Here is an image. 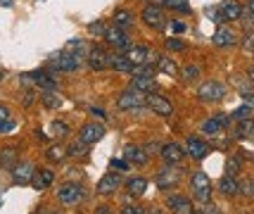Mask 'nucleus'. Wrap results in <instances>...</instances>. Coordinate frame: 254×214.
<instances>
[{"instance_id":"f257e3e1","label":"nucleus","mask_w":254,"mask_h":214,"mask_svg":"<svg viewBox=\"0 0 254 214\" xmlns=\"http://www.w3.org/2000/svg\"><path fill=\"white\" fill-rule=\"evenodd\" d=\"M190 188H192V195H195L200 202H209V200H212V181L207 178V174H204V172H195V174H192Z\"/></svg>"},{"instance_id":"f03ea898","label":"nucleus","mask_w":254,"mask_h":214,"mask_svg":"<svg viewBox=\"0 0 254 214\" xmlns=\"http://www.w3.org/2000/svg\"><path fill=\"white\" fill-rule=\"evenodd\" d=\"M197 95H200V100H204V103H219V100L226 98V86H221L219 81H207V83L200 86Z\"/></svg>"},{"instance_id":"7ed1b4c3","label":"nucleus","mask_w":254,"mask_h":214,"mask_svg":"<svg viewBox=\"0 0 254 214\" xmlns=\"http://www.w3.org/2000/svg\"><path fill=\"white\" fill-rule=\"evenodd\" d=\"M81 67V57L71 53H60L50 60V69L53 71H76Z\"/></svg>"},{"instance_id":"20e7f679","label":"nucleus","mask_w":254,"mask_h":214,"mask_svg":"<svg viewBox=\"0 0 254 214\" xmlns=\"http://www.w3.org/2000/svg\"><path fill=\"white\" fill-rule=\"evenodd\" d=\"M145 105L150 107L155 114H159V117H171V112H174V105H171L164 95H157L155 91L145 95Z\"/></svg>"},{"instance_id":"39448f33","label":"nucleus","mask_w":254,"mask_h":214,"mask_svg":"<svg viewBox=\"0 0 254 214\" xmlns=\"http://www.w3.org/2000/svg\"><path fill=\"white\" fill-rule=\"evenodd\" d=\"M145 95L147 93H140V91H135V88H128V91H124V93L117 98V107H119V109H138V107L145 103Z\"/></svg>"},{"instance_id":"423d86ee","label":"nucleus","mask_w":254,"mask_h":214,"mask_svg":"<svg viewBox=\"0 0 254 214\" xmlns=\"http://www.w3.org/2000/svg\"><path fill=\"white\" fill-rule=\"evenodd\" d=\"M57 198H60L62 205H79L83 200V188L79 183H64L57 190Z\"/></svg>"},{"instance_id":"0eeeda50","label":"nucleus","mask_w":254,"mask_h":214,"mask_svg":"<svg viewBox=\"0 0 254 214\" xmlns=\"http://www.w3.org/2000/svg\"><path fill=\"white\" fill-rule=\"evenodd\" d=\"M105 136V129L100 126V124H83L81 126V131H79V141L81 143H86V145H93V143H97L100 138Z\"/></svg>"},{"instance_id":"6e6552de","label":"nucleus","mask_w":254,"mask_h":214,"mask_svg":"<svg viewBox=\"0 0 254 214\" xmlns=\"http://www.w3.org/2000/svg\"><path fill=\"white\" fill-rule=\"evenodd\" d=\"M10 172H12V181L17 183V186H27V183H31V176H33L36 169H33L31 162H22V164L17 162Z\"/></svg>"},{"instance_id":"1a4fd4ad","label":"nucleus","mask_w":254,"mask_h":214,"mask_svg":"<svg viewBox=\"0 0 254 214\" xmlns=\"http://www.w3.org/2000/svg\"><path fill=\"white\" fill-rule=\"evenodd\" d=\"M143 22H145L147 27L152 29H164V24H166V17H164V12H161V7H157V5H147L145 10H143Z\"/></svg>"},{"instance_id":"9d476101","label":"nucleus","mask_w":254,"mask_h":214,"mask_svg":"<svg viewBox=\"0 0 254 214\" xmlns=\"http://www.w3.org/2000/svg\"><path fill=\"white\" fill-rule=\"evenodd\" d=\"M105 40H107L112 48H131V38H128V34L124 31V29H117V27H112L105 31Z\"/></svg>"},{"instance_id":"9b49d317","label":"nucleus","mask_w":254,"mask_h":214,"mask_svg":"<svg viewBox=\"0 0 254 214\" xmlns=\"http://www.w3.org/2000/svg\"><path fill=\"white\" fill-rule=\"evenodd\" d=\"M159 155L164 157L166 164H171V167H174V164H178V162L186 157V150L178 145V143H164L161 150H159Z\"/></svg>"},{"instance_id":"f8f14e48","label":"nucleus","mask_w":254,"mask_h":214,"mask_svg":"<svg viewBox=\"0 0 254 214\" xmlns=\"http://www.w3.org/2000/svg\"><path fill=\"white\" fill-rule=\"evenodd\" d=\"M186 155H190L192 160H204L207 155H209V145L204 143V141H200V138H188L186 143Z\"/></svg>"},{"instance_id":"ddd939ff","label":"nucleus","mask_w":254,"mask_h":214,"mask_svg":"<svg viewBox=\"0 0 254 214\" xmlns=\"http://www.w3.org/2000/svg\"><path fill=\"white\" fill-rule=\"evenodd\" d=\"M55 181V172L53 169H36L33 176H31V186L33 190H45V188H50Z\"/></svg>"},{"instance_id":"4468645a","label":"nucleus","mask_w":254,"mask_h":214,"mask_svg":"<svg viewBox=\"0 0 254 214\" xmlns=\"http://www.w3.org/2000/svg\"><path fill=\"white\" fill-rule=\"evenodd\" d=\"M29 79H31V83H33V86H38L40 91H55V88H57V81H55V76L45 74V71H31V74H29Z\"/></svg>"},{"instance_id":"2eb2a0df","label":"nucleus","mask_w":254,"mask_h":214,"mask_svg":"<svg viewBox=\"0 0 254 214\" xmlns=\"http://www.w3.org/2000/svg\"><path fill=\"white\" fill-rule=\"evenodd\" d=\"M166 205L174 214H190L192 212V202L183 198V195H169L166 198Z\"/></svg>"},{"instance_id":"dca6fc26","label":"nucleus","mask_w":254,"mask_h":214,"mask_svg":"<svg viewBox=\"0 0 254 214\" xmlns=\"http://www.w3.org/2000/svg\"><path fill=\"white\" fill-rule=\"evenodd\" d=\"M212 40H214V45H219V48H228V45H235V43H238V36L228 27H219L216 34L212 36Z\"/></svg>"},{"instance_id":"f3484780","label":"nucleus","mask_w":254,"mask_h":214,"mask_svg":"<svg viewBox=\"0 0 254 214\" xmlns=\"http://www.w3.org/2000/svg\"><path fill=\"white\" fill-rule=\"evenodd\" d=\"M107 57L109 55L102 50V48H91L88 50V65H91V69H95V71H102V69L107 67Z\"/></svg>"},{"instance_id":"a211bd4d","label":"nucleus","mask_w":254,"mask_h":214,"mask_svg":"<svg viewBox=\"0 0 254 214\" xmlns=\"http://www.w3.org/2000/svg\"><path fill=\"white\" fill-rule=\"evenodd\" d=\"M119 186H121L119 174H105L102 178H100V183H97V193H102V195H112Z\"/></svg>"},{"instance_id":"6ab92c4d","label":"nucleus","mask_w":254,"mask_h":214,"mask_svg":"<svg viewBox=\"0 0 254 214\" xmlns=\"http://www.w3.org/2000/svg\"><path fill=\"white\" fill-rule=\"evenodd\" d=\"M126 57L131 60V65H143V62H150L152 53H150V48H145V45H131Z\"/></svg>"},{"instance_id":"aec40b11","label":"nucleus","mask_w":254,"mask_h":214,"mask_svg":"<svg viewBox=\"0 0 254 214\" xmlns=\"http://www.w3.org/2000/svg\"><path fill=\"white\" fill-rule=\"evenodd\" d=\"M124 157H126V162L128 164H138V167H143L147 162V155L143 147L138 145H126V150H124Z\"/></svg>"},{"instance_id":"412c9836","label":"nucleus","mask_w":254,"mask_h":214,"mask_svg":"<svg viewBox=\"0 0 254 214\" xmlns=\"http://www.w3.org/2000/svg\"><path fill=\"white\" fill-rule=\"evenodd\" d=\"M107 67L117 69V71H124V74H131L133 71V65L126 55H109L107 57Z\"/></svg>"},{"instance_id":"4be33fe9","label":"nucleus","mask_w":254,"mask_h":214,"mask_svg":"<svg viewBox=\"0 0 254 214\" xmlns=\"http://www.w3.org/2000/svg\"><path fill=\"white\" fill-rule=\"evenodd\" d=\"M178 178H181V174L178 172H174V169H164V172H159V176H157V188H161V190H166V188H171L178 183Z\"/></svg>"},{"instance_id":"5701e85b","label":"nucleus","mask_w":254,"mask_h":214,"mask_svg":"<svg viewBox=\"0 0 254 214\" xmlns=\"http://www.w3.org/2000/svg\"><path fill=\"white\" fill-rule=\"evenodd\" d=\"M219 12L223 14V19H230V22H238L240 19V14H242V7L235 2V0H228V2H223L221 7H219Z\"/></svg>"},{"instance_id":"b1692460","label":"nucleus","mask_w":254,"mask_h":214,"mask_svg":"<svg viewBox=\"0 0 254 214\" xmlns=\"http://www.w3.org/2000/svg\"><path fill=\"white\" fill-rule=\"evenodd\" d=\"M17 162H19L17 147H2V150H0V167H2V169H12Z\"/></svg>"},{"instance_id":"393cba45","label":"nucleus","mask_w":254,"mask_h":214,"mask_svg":"<svg viewBox=\"0 0 254 214\" xmlns=\"http://www.w3.org/2000/svg\"><path fill=\"white\" fill-rule=\"evenodd\" d=\"M216 188H219L223 195H238V193H240V183H238V181H235L230 174L223 176V178L219 181V186H216Z\"/></svg>"},{"instance_id":"a878e982","label":"nucleus","mask_w":254,"mask_h":214,"mask_svg":"<svg viewBox=\"0 0 254 214\" xmlns=\"http://www.w3.org/2000/svg\"><path fill=\"white\" fill-rule=\"evenodd\" d=\"M40 103L48 109H60L62 107V95L57 91H40Z\"/></svg>"},{"instance_id":"bb28decb","label":"nucleus","mask_w":254,"mask_h":214,"mask_svg":"<svg viewBox=\"0 0 254 214\" xmlns=\"http://www.w3.org/2000/svg\"><path fill=\"white\" fill-rule=\"evenodd\" d=\"M147 190V181L143 178V176H135V178H131L128 183H126V193L131 195V198H138V195H143Z\"/></svg>"},{"instance_id":"cd10ccee","label":"nucleus","mask_w":254,"mask_h":214,"mask_svg":"<svg viewBox=\"0 0 254 214\" xmlns=\"http://www.w3.org/2000/svg\"><path fill=\"white\" fill-rule=\"evenodd\" d=\"M157 69L169 74V76H176L178 74V65L174 62V57H166V55H157Z\"/></svg>"},{"instance_id":"c85d7f7f","label":"nucleus","mask_w":254,"mask_h":214,"mask_svg":"<svg viewBox=\"0 0 254 214\" xmlns=\"http://www.w3.org/2000/svg\"><path fill=\"white\" fill-rule=\"evenodd\" d=\"M131 88L140 91V93H152V91H155V79H152V76H133Z\"/></svg>"},{"instance_id":"c756f323","label":"nucleus","mask_w":254,"mask_h":214,"mask_svg":"<svg viewBox=\"0 0 254 214\" xmlns=\"http://www.w3.org/2000/svg\"><path fill=\"white\" fill-rule=\"evenodd\" d=\"M133 14L128 12V10H117V12H114V27L117 29H124V31H126V29H131L133 27Z\"/></svg>"},{"instance_id":"7c9ffc66","label":"nucleus","mask_w":254,"mask_h":214,"mask_svg":"<svg viewBox=\"0 0 254 214\" xmlns=\"http://www.w3.org/2000/svg\"><path fill=\"white\" fill-rule=\"evenodd\" d=\"M221 131H223V126H221V121L216 119H207L204 124H202V134L207 136H221Z\"/></svg>"},{"instance_id":"2f4dec72","label":"nucleus","mask_w":254,"mask_h":214,"mask_svg":"<svg viewBox=\"0 0 254 214\" xmlns=\"http://www.w3.org/2000/svg\"><path fill=\"white\" fill-rule=\"evenodd\" d=\"M238 138H254V121L242 119L238 124Z\"/></svg>"},{"instance_id":"473e14b6","label":"nucleus","mask_w":254,"mask_h":214,"mask_svg":"<svg viewBox=\"0 0 254 214\" xmlns=\"http://www.w3.org/2000/svg\"><path fill=\"white\" fill-rule=\"evenodd\" d=\"M155 65H150V62H143V65H133V71L131 74H135V76H152L155 79Z\"/></svg>"},{"instance_id":"72a5a7b5","label":"nucleus","mask_w":254,"mask_h":214,"mask_svg":"<svg viewBox=\"0 0 254 214\" xmlns=\"http://www.w3.org/2000/svg\"><path fill=\"white\" fill-rule=\"evenodd\" d=\"M164 7H171V10H178V12H190V5L186 0H161Z\"/></svg>"},{"instance_id":"f704fd0d","label":"nucleus","mask_w":254,"mask_h":214,"mask_svg":"<svg viewBox=\"0 0 254 214\" xmlns=\"http://www.w3.org/2000/svg\"><path fill=\"white\" fill-rule=\"evenodd\" d=\"M64 157H67V150H64L62 145H53L50 150H48V160L50 162H62Z\"/></svg>"},{"instance_id":"c9c22d12","label":"nucleus","mask_w":254,"mask_h":214,"mask_svg":"<svg viewBox=\"0 0 254 214\" xmlns=\"http://www.w3.org/2000/svg\"><path fill=\"white\" fill-rule=\"evenodd\" d=\"M200 74H202V69L197 67V65H188V67L183 69V79L186 81H195Z\"/></svg>"},{"instance_id":"e433bc0d","label":"nucleus","mask_w":254,"mask_h":214,"mask_svg":"<svg viewBox=\"0 0 254 214\" xmlns=\"http://www.w3.org/2000/svg\"><path fill=\"white\" fill-rule=\"evenodd\" d=\"M240 22L242 27H245V31H250V29H254V14L250 12V10H242V14H240Z\"/></svg>"},{"instance_id":"4c0bfd02","label":"nucleus","mask_w":254,"mask_h":214,"mask_svg":"<svg viewBox=\"0 0 254 214\" xmlns=\"http://www.w3.org/2000/svg\"><path fill=\"white\" fill-rule=\"evenodd\" d=\"M67 50H74L76 57H83V53H86V43H83V40H69Z\"/></svg>"},{"instance_id":"58836bf2","label":"nucleus","mask_w":254,"mask_h":214,"mask_svg":"<svg viewBox=\"0 0 254 214\" xmlns=\"http://www.w3.org/2000/svg\"><path fill=\"white\" fill-rule=\"evenodd\" d=\"M86 152H88V150H86V143H81V141L79 143H74V145L67 150V155H71V157H83Z\"/></svg>"},{"instance_id":"ea45409f","label":"nucleus","mask_w":254,"mask_h":214,"mask_svg":"<svg viewBox=\"0 0 254 214\" xmlns=\"http://www.w3.org/2000/svg\"><path fill=\"white\" fill-rule=\"evenodd\" d=\"M250 114H252V107H247V105H242V107H238L235 112H233V117L238 121H242V119H250Z\"/></svg>"},{"instance_id":"a19ab883","label":"nucleus","mask_w":254,"mask_h":214,"mask_svg":"<svg viewBox=\"0 0 254 214\" xmlns=\"http://www.w3.org/2000/svg\"><path fill=\"white\" fill-rule=\"evenodd\" d=\"M105 31H107V29H105V24H102V22H91V24H88V34H97V36H105Z\"/></svg>"},{"instance_id":"79ce46f5","label":"nucleus","mask_w":254,"mask_h":214,"mask_svg":"<svg viewBox=\"0 0 254 214\" xmlns=\"http://www.w3.org/2000/svg\"><path fill=\"white\" fill-rule=\"evenodd\" d=\"M53 131H55V136H67L69 134V126L64 124V121H53Z\"/></svg>"},{"instance_id":"37998d69","label":"nucleus","mask_w":254,"mask_h":214,"mask_svg":"<svg viewBox=\"0 0 254 214\" xmlns=\"http://www.w3.org/2000/svg\"><path fill=\"white\" fill-rule=\"evenodd\" d=\"M242 48H245V50H254V31H245V38H242Z\"/></svg>"},{"instance_id":"c03bdc74","label":"nucleus","mask_w":254,"mask_h":214,"mask_svg":"<svg viewBox=\"0 0 254 214\" xmlns=\"http://www.w3.org/2000/svg\"><path fill=\"white\" fill-rule=\"evenodd\" d=\"M226 169H228V174L230 176H235L238 174V169H240V160H238V157H230L228 164H226Z\"/></svg>"},{"instance_id":"a18cd8bd","label":"nucleus","mask_w":254,"mask_h":214,"mask_svg":"<svg viewBox=\"0 0 254 214\" xmlns=\"http://www.w3.org/2000/svg\"><path fill=\"white\" fill-rule=\"evenodd\" d=\"M14 126H17V124H14L12 119H2L0 121V134H10V131H14Z\"/></svg>"},{"instance_id":"49530a36","label":"nucleus","mask_w":254,"mask_h":214,"mask_svg":"<svg viewBox=\"0 0 254 214\" xmlns=\"http://www.w3.org/2000/svg\"><path fill=\"white\" fill-rule=\"evenodd\" d=\"M186 45H183V40H178V38H169L166 40V50H183Z\"/></svg>"},{"instance_id":"de8ad7c7","label":"nucleus","mask_w":254,"mask_h":214,"mask_svg":"<svg viewBox=\"0 0 254 214\" xmlns=\"http://www.w3.org/2000/svg\"><path fill=\"white\" fill-rule=\"evenodd\" d=\"M112 169H121V172H126V169H128V162L117 160V157H114V160H112Z\"/></svg>"},{"instance_id":"09e8293b","label":"nucleus","mask_w":254,"mask_h":214,"mask_svg":"<svg viewBox=\"0 0 254 214\" xmlns=\"http://www.w3.org/2000/svg\"><path fill=\"white\" fill-rule=\"evenodd\" d=\"M119 214H143V210H140V207H133V205H126V207H121Z\"/></svg>"},{"instance_id":"8fccbe9b","label":"nucleus","mask_w":254,"mask_h":214,"mask_svg":"<svg viewBox=\"0 0 254 214\" xmlns=\"http://www.w3.org/2000/svg\"><path fill=\"white\" fill-rule=\"evenodd\" d=\"M240 193H245V195H250V198H252V195H254V183H250V181H247V183H242Z\"/></svg>"},{"instance_id":"3c124183","label":"nucleus","mask_w":254,"mask_h":214,"mask_svg":"<svg viewBox=\"0 0 254 214\" xmlns=\"http://www.w3.org/2000/svg\"><path fill=\"white\" fill-rule=\"evenodd\" d=\"M91 114H93V117H97V119H107L105 109H100V107H91Z\"/></svg>"},{"instance_id":"603ef678","label":"nucleus","mask_w":254,"mask_h":214,"mask_svg":"<svg viewBox=\"0 0 254 214\" xmlns=\"http://www.w3.org/2000/svg\"><path fill=\"white\" fill-rule=\"evenodd\" d=\"M171 29H174L176 34H181V31H186V24H181V22H171Z\"/></svg>"},{"instance_id":"864d4df0","label":"nucleus","mask_w":254,"mask_h":214,"mask_svg":"<svg viewBox=\"0 0 254 214\" xmlns=\"http://www.w3.org/2000/svg\"><path fill=\"white\" fill-rule=\"evenodd\" d=\"M33 103V91H24V105H31Z\"/></svg>"},{"instance_id":"5fc2aeb1","label":"nucleus","mask_w":254,"mask_h":214,"mask_svg":"<svg viewBox=\"0 0 254 214\" xmlns=\"http://www.w3.org/2000/svg\"><path fill=\"white\" fill-rule=\"evenodd\" d=\"M216 119H219V121H221V126H223V129H226V126H228V124H230V119H228V117H226V114H219V117H216Z\"/></svg>"},{"instance_id":"6e6d98bb","label":"nucleus","mask_w":254,"mask_h":214,"mask_svg":"<svg viewBox=\"0 0 254 214\" xmlns=\"http://www.w3.org/2000/svg\"><path fill=\"white\" fill-rule=\"evenodd\" d=\"M2 119H7V107L0 105V121H2Z\"/></svg>"},{"instance_id":"4d7b16f0","label":"nucleus","mask_w":254,"mask_h":214,"mask_svg":"<svg viewBox=\"0 0 254 214\" xmlns=\"http://www.w3.org/2000/svg\"><path fill=\"white\" fill-rule=\"evenodd\" d=\"M95 214H109V207L102 205V207H97V210H95Z\"/></svg>"},{"instance_id":"13d9d810","label":"nucleus","mask_w":254,"mask_h":214,"mask_svg":"<svg viewBox=\"0 0 254 214\" xmlns=\"http://www.w3.org/2000/svg\"><path fill=\"white\" fill-rule=\"evenodd\" d=\"M145 214H161V210H157V207H150Z\"/></svg>"},{"instance_id":"bf43d9fd","label":"nucleus","mask_w":254,"mask_h":214,"mask_svg":"<svg viewBox=\"0 0 254 214\" xmlns=\"http://www.w3.org/2000/svg\"><path fill=\"white\" fill-rule=\"evenodd\" d=\"M36 138H38V141H45V138H48V136L43 134V131H36Z\"/></svg>"},{"instance_id":"052dcab7","label":"nucleus","mask_w":254,"mask_h":214,"mask_svg":"<svg viewBox=\"0 0 254 214\" xmlns=\"http://www.w3.org/2000/svg\"><path fill=\"white\" fill-rule=\"evenodd\" d=\"M247 10H250V12L254 14V0H250V5H247Z\"/></svg>"},{"instance_id":"680f3d73","label":"nucleus","mask_w":254,"mask_h":214,"mask_svg":"<svg viewBox=\"0 0 254 214\" xmlns=\"http://www.w3.org/2000/svg\"><path fill=\"white\" fill-rule=\"evenodd\" d=\"M247 79H250V81H254V67L250 69V76H247Z\"/></svg>"},{"instance_id":"e2e57ef3","label":"nucleus","mask_w":254,"mask_h":214,"mask_svg":"<svg viewBox=\"0 0 254 214\" xmlns=\"http://www.w3.org/2000/svg\"><path fill=\"white\" fill-rule=\"evenodd\" d=\"M2 79H5V76H2V71H0V81H2Z\"/></svg>"},{"instance_id":"0e129e2a","label":"nucleus","mask_w":254,"mask_h":214,"mask_svg":"<svg viewBox=\"0 0 254 214\" xmlns=\"http://www.w3.org/2000/svg\"><path fill=\"white\" fill-rule=\"evenodd\" d=\"M190 214H204V212H190Z\"/></svg>"},{"instance_id":"69168bd1","label":"nucleus","mask_w":254,"mask_h":214,"mask_svg":"<svg viewBox=\"0 0 254 214\" xmlns=\"http://www.w3.org/2000/svg\"><path fill=\"white\" fill-rule=\"evenodd\" d=\"M50 214H60V212H50Z\"/></svg>"}]
</instances>
